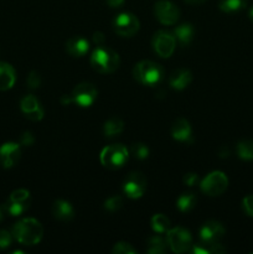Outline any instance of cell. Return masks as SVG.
I'll use <instances>...</instances> for the list:
<instances>
[{
	"instance_id": "obj_19",
	"label": "cell",
	"mask_w": 253,
	"mask_h": 254,
	"mask_svg": "<svg viewBox=\"0 0 253 254\" xmlns=\"http://www.w3.org/2000/svg\"><path fill=\"white\" fill-rule=\"evenodd\" d=\"M173 34L181 46H188V45L192 41L195 29H193L192 25L186 22V24L179 25V26L174 30Z\"/></svg>"
},
{
	"instance_id": "obj_39",
	"label": "cell",
	"mask_w": 253,
	"mask_h": 254,
	"mask_svg": "<svg viewBox=\"0 0 253 254\" xmlns=\"http://www.w3.org/2000/svg\"><path fill=\"white\" fill-rule=\"evenodd\" d=\"M218 156H220V158H222V159H225V158H228V156H230V149L227 148V146H221L220 149H218Z\"/></svg>"
},
{
	"instance_id": "obj_35",
	"label": "cell",
	"mask_w": 253,
	"mask_h": 254,
	"mask_svg": "<svg viewBox=\"0 0 253 254\" xmlns=\"http://www.w3.org/2000/svg\"><path fill=\"white\" fill-rule=\"evenodd\" d=\"M45 116V112H44V108H42L41 106L39 107V108H36L35 111L30 112V113L25 114V117H26L27 119H30V121L32 122H39L41 121L42 118H44Z\"/></svg>"
},
{
	"instance_id": "obj_31",
	"label": "cell",
	"mask_w": 253,
	"mask_h": 254,
	"mask_svg": "<svg viewBox=\"0 0 253 254\" xmlns=\"http://www.w3.org/2000/svg\"><path fill=\"white\" fill-rule=\"evenodd\" d=\"M9 200L19 201V202H24V201H30V192L25 189H17V190L12 191L10 195Z\"/></svg>"
},
{
	"instance_id": "obj_22",
	"label": "cell",
	"mask_w": 253,
	"mask_h": 254,
	"mask_svg": "<svg viewBox=\"0 0 253 254\" xmlns=\"http://www.w3.org/2000/svg\"><path fill=\"white\" fill-rule=\"evenodd\" d=\"M166 248H168V241L159 233L149 238L146 252L150 254H163L166 252Z\"/></svg>"
},
{
	"instance_id": "obj_23",
	"label": "cell",
	"mask_w": 253,
	"mask_h": 254,
	"mask_svg": "<svg viewBox=\"0 0 253 254\" xmlns=\"http://www.w3.org/2000/svg\"><path fill=\"white\" fill-rule=\"evenodd\" d=\"M197 203V197L193 192H184L176 200V207L181 212H189L192 210Z\"/></svg>"
},
{
	"instance_id": "obj_25",
	"label": "cell",
	"mask_w": 253,
	"mask_h": 254,
	"mask_svg": "<svg viewBox=\"0 0 253 254\" xmlns=\"http://www.w3.org/2000/svg\"><path fill=\"white\" fill-rule=\"evenodd\" d=\"M247 5V0H221L220 1V10L227 14L232 12H238L243 10Z\"/></svg>"
},
{
	"instance_id": "obj_34",
	"label": "cell",
	"mask_w": 253,
	"mask_h": 254,
	"mask_svg": "<svg viewBox=\"0 0 253 254\" xmlns=\"http://www.w3.org/2000/svg\"><path fill=\"white\" fill-rule=\"evenodd\" d=\"M242 208L246 215L253 217V195H248L243 198Z\"/></svg>"
},
{
	"instance_id": "obj_33",
	"label": "cell",
	"mask_w": 253,
	"mask_h": 254,
	"mask_svg": "<svg viewBox=\"0 0 253 254\" xmlns=\"http://www.w3.org/2000/svg\"><path fill=\"white\" fill-rule=\"evenodd\" d=\"M12 242V233L5 230H0V250H5Z\"/></svg>"
},
{
	"instance_id": "obj_10",
	"label": "cell",
	"mask_w": 253,
	"mask_h": 254,
	"mask_svg": "<svg viewBox=\"0 0 253 254\" xmlns=\"http://www.w3.org/2000/svg\"><path fill=\"white\" fill-rule=\"evenodd\" d=\"M153 47L154 51L160 57L168 59L173 55L176 47V39L174 34L165 30H159L154 34L153 37Z\"/></svg>"
},
{
	"instance_id": "obj_38",
	"label": "cell",
	"mask_w": 253,
	"mask_h": 254,
	"mask_svg": "<svg viewBox=\"0 0 253 254\" xmlns=\"http://www.w3.org/2000/svg\"><path fill=\"white\" fill-rule=\"evenodd\" d=\"M93 41L97 46H102L104 44V41H106V37H104V35L102 32L97 31L93 34Z\"/></svg>"
},
{
	"instance_id": "obj_4",
	"label": "cell",
	"mask_w": 253,
	"mask_h": 254,
	"mask_svg": "<svg viewBox=\"0 0 253 254\" xmlns=\"http://www.w3.org/2000/svg\"><path fill=\"white\" fill-rule=\"evenodd\" d=\"M128 149L122 144H113V145L106 146L99 155L102 165L109 170H118V169L123 168L128 161Z\"/></svg>"
},
{
	"instance_id": "obj_41",
	"label": "cell",
	"mask_w": 253,
	"mask_h": 254,
	"mask_svg": "<svg viewBox=\"0 0 253 254\" xmlns=\"http://www.w3.org/2000/svg\"><path fill=\"white\" fill-rule=\"evenodd\" d=\"M60 101H61V103L63 104V106H69L71 103H73V102H72L71 94H63V96L61 97V99H60Z\"/></svg>"
},
{
	"instance_id": "obj_9",
	"label": "cell",
	"mask_w": 253,
	"mask_h": 254,
	"mask_svg": "<svg viewBox=\"0 0 253 254\" xmlns=\"http://www.w3.org/2000/svg\"><path fill=\"white\" fill-rule=\"evenodd\" d=\"M97 96H98V91L89 82H82V83L77 84L71 93L72 102L82 108L91 107L96 102Z\"/></svg>"
},
{
	"instance_id": "obj_2",
	"label": "cell",
	"mask_w": 253,
	"mask_h": 254,
	"mask_svg": "<svg viewBox=\"0 0 253 254\" xmlns=\"http://www.w3.org/2000/svg\"><path fill=\"white\" fill-rule=\"evenodd\" d=\"M121 64L119 55L104 45L96 47L91 56V66L99 73H113Z\"/></svg>"
},
{
	"instance_id": "obj_14",
	"label": "cell",
	"mask_w": 253,
	"mask_h": 254,
	"mask_svg": "<svg viewBox=\"0 0 253 254\" xmlns=\"http://www.w3.org/2000/svg\"><path fill=\"white\" fill-rule=\"evenodd\" d=\"M171 135L175 140L181 143H190L192 141V128L189 121L185 118H179L171 126Z\"/></svg>"
},
{
	"instance_id": "obj_15",
	"label": "cell",
	"mask_w": 253,
	"mask_h": 254,
	"mask_svg": "<svg viewBox=\"0 0 253 254\" xmlns=\"http://www.w3.org/2000/svg\"><path fill=\"white\" fill-rule=\"evenodd\" d=\"M192 82V73L186 68H179L169 77V84L173 89L183 91Z\"/></svg>"
},
{
	"instance_id": "obj_40",
	"label": "cell",
	"mask_w": 253,
	"mask_h": 254,
	"mask_svg": "<svg viewBox=\"0 0 253 254\" xmlns=\"http://www.w3.org/2000/svg\"><path fill=\"white\" fill-rule=\"evenodd\" d=\"M124 1H126V0H106V2L111 7H119V6H122V5L124 4Z\"/></svg>"
},
{
	"instance_id": "obj_26",
	"label": "cell",
	"mask_w": 253,
	"mask_h": 254,
	"mask_svg": "<svg viewBox=\"0 0 253 254\" xmlns=\"http://www.w3.org/2000/svg\"><path fill=\"white\" fill-rule=\"evenodd\" d=\"M237 155L245 161H253V140H241L237 144Z\"/></svg>"
},
{
	"instance_id": "obj_30",
	"label": "cell",
	"mask_w": 253,
	"mask_h": 254,
	"mask_svg": "<svg viewBox=\"0 0 253 254\" xmlns=\"http://www.w3.org/2000/svg\"><path fill=\"white\" fill-rule=\"evenodd\" d=\"M112 252L114 254H134L136 253V250L130 245V243L118 242L114 245Z\"/></svg>"
},
{
	"instance_id": "obj_24",
	"label": "cell",
	"mask_w": 253,
	"mask_h": 254,
	"mask_svg": "<svg viewBox=\"0 0 253 254\" xmlns=\"http://www.w3.org/2000/svg\"><path fill=\"white\" fill-rule=\"evenodd\" d=\"M151 228L155 233H166L170 230V220L163 213H156L151 218Z\"/></svg>"
},
{
	"instance_id": "obj_16",
	"label": "cell",
	"mask_w": 253,
	"mask_h": 254,
	"mask_svg": "<svg viewBox=\"0 0 253 254\" xmlns=\"http://www.w3.org/2000/svg\"><path fill=\"white\" fill-rule=\"evenodd\" d=\"M88 50L89 42L83 36H73L66 42V51L73 57H83Z\"/></svg>"
},
{
	"instance_id": "obj_20",
	"label": "cell",
	"mask_w": 253,
	"mask_h": 254,
	"mask_svg": "<svg viewBox=\"0 0 253 254\" xmlns=\"http://www.w3.org/2000/svg\"><path fill=\"white\" fill-rule=\"evenodd\" d=\"M123 130L124 123L121 118H118V117H113V118L108 119L103 126V134L104 136L108 139L118 136L119 134L123 133Z\"/></svg>"
},
{
	"instance_id": "obj_29",
	"label": "cell",
	"mask_w": 253,
	"mask_h": 254,
	"mask_svg": "<svg viewBox=\"0 0 253 254\" xmlns=\"http://www.w3.org/2000/svg\"><path fill=\"white\" fill-rule=\"evenodd\" d=\"M123 207V197L122 196H111L104 201V208L109 212H116Z\"/></svg>"
},
{
	"instance_id": "obj_12",
	"label": "cell",
	"mask_w": 253,
	"mask_h": 254,
	"mask_svg": "<svg viewBox=\"0 0 253 254\" xmlns=\"http://www.w3.org/2000/svg\"><path fill=\"white\" fill-rule=\"evenodd\" d=\"M226 230L223 225L218 221H207L202 225L200 230V240L205 243L220 242L221 238L225 236Z\"/></svg>"
},
{
	"instance_id": "obj_37",
	"label": "cell",
	"mask_w": 253,
	"mask_h": 254,
	"mask_svg": "<svg viewBox=\"0 0 253 254\" xmlns=\"http://www.w3.org/2000/svg\"><path fill=\"white\" fill-rule=\"evenodd\" d=\"M183 181L186 186L191 188V186H195L198 183V175L195 173H188L184 175Z\"/></svg>"
},
{
	"instance_id": "obj_36",
	"label": "cell",
	"mask_w": 253,
	"mask_h": 254,
	"mask_svg": "<svg viewBox=\"0 0 253 254\" xmlns=\"http://www.w3.org/2000/svg\"><path fill=\"white\" fill-rule=\"evenodd\" d=\"M35 143V136L31 131H24L20 136V145L31 146Z\"/></svg>"
},
{
	"instance_id": "obj_27",
	"label": "cell",
	"mask_w": 253,
	"mask_h": 254,
	"mask_svg": "<svg viewBox=\"0 0 253 254\" xmlns=\"http://www.w3.org/2000/svg\"><path fill=\"white\" fill-rule=\"evenodd\" d=\"M39 107L40 102L37 101L36 97L32 96V94H27V96H25L24 98L21 99V102H20V108L24 112V114L30 113V112L35 111V109L39 108Z\"/></svg>"
},
{
	"instance_id": "obj_8",
	"label": "cell",
	"mask_w": 253,
	"mask_h": 254,
	"mask_svg": "<svg viewBox=\"0 0 253 254\" xmlns=\"http://www.w3.org/2000/svg\"><path fill=\"white\" fill-rule=\"evenodd\" d=\"M146 178L139 171H133L126 178L123 183V191L126 197L131 200L140 198L146 191Z\"/></svg>"
},
{
	"instance_id": "obj_44",
	"label": "cell",
	"mask_w": 253,
	"mask_h": 254,
	"mask_svg": "<svg viewBox=\"0 0 253 254\" xmlns=\"http://www.w3.org/2000/svg\"><path fill=\"white\" fill-rule=\"evenodd\" d=\"M248 16H250V20L253 22V6L250 9V12H248Z\"/></svg>"
},
{
	"instance_id": "obj_7",
	"label": "cell",
	"mask_w": 253,
	"mask_h": 254,
	"mask_svg": "<svg viewBox=\"0 0 253 254\" xmlns=\"http://www.w3.org/2000/svg\"><path fill=\"white\" fill-rule=\"evenodd\" d=\"M139 20L131 12H122L113 20V29L119 36L131 37L139 31Z\"/></svg>"
},
{
	"instance_id": "obj_18",
	"label": "cell",
	"mask_w": 253,
	"mask_h": 254,
	"mask_svg": "<svg viewBox=\"0 0 253 254\" xmlns=\"http://www.w3.org/2000/svg\"><path fill=\"white\" fill-rule=\"evenodd\" d=\"M16 81V73L11 64L0 62V91H7L12 88Z\"/></svg>"
},
{
	"instance_id": "obj_17",
	"label": "cell",
	"mask_w": 253,
	"mask_h": 254,
	"mask_svg": "<svg viewBox=\"0 0 253 254\" xmlns=\"http://www.w3.org/2000/svg\"><path fill=\"white\" fill-rule=\"evenodd\" d=\"M52 215L55 218L60 221H71L74 216V210L71 203L66 200H56L52 203Z\"/></svg>"
},
{
	"instance_id": "obj_5",
	"label": "cell",
	"mask_w": 253,
	"mask_h": 254,
	"mask_svg": "<svg viewBox=\"0 0 253 254\" xmlns=\"http://www.w3.org/2000/svg\"><path fill=\"white\" fill-rule=\"evenodd\" d=\"M166 241L174 253H185L192 247L191 233L183 227L170 228L166 232Z\"/></svg>"
},
{
	"instance_id": "obj_28",
	"label": "cell",
	"mask_w": 253,
	"mask_h": 254,
	"mask_svg": "<svg viewBox=\"0 0 253 254\" xmlns=\"http://www.w3.org/2000/svg\"><path fill=\"white\" fill-rule=\"evenodd\" d=\"M130 153L138 160H145L149 156V148L143 143H135L131 145Z\"/></svg>"
},
{
	"instance_id": "obj_13",
	"label": "cell",
	"mask_w": 253,
	"mask_h": 254,
	"mask_svg": "<svg viewBox=\"0 0 253 254\" xmlns=\"http://www.w3.org/2000/svg\"><path fill=\"white\" fill-rule=\"evenodd\" d=\"M21 158V148L16 143H5L0 146V164L2 168L10 169L16 165Z\"/></svg>"
},
{
	"instance_id": "obj_42",
	"label": "cell",
	"mask_w": 253,
	"mask_h": 254,
	"mask_svg": "<svg viewBox=\"0 0 253 254\" xmlns=\"http://www.w3.org/2000/svg\"><path fill=\"white\" fill-rule=\"evenodd\" d=\"M185 2H188V4L190 5H200L202 4V2H205L206 0H184Z\"/></svg>"
},
{
	"instance_id": "obj_6",
	"label": "cell",
	"mask_w": 253,
	"mask_h": 254,
	"mask_svg": "<svg viewBox=\"0 0 253 254\" xmlns=\"http://www.w3.org/2000/svg\"><path fill=\"white\" fill-rule=\"evenodd\" d=\"M201 190L208 196H220L227 190L228 179L222 171H212L201 181Z\"/></svg>"
},
{
	"instance_id": "obj_32",
	"label": "cell",
	"mask_w": 253,
	"mask_h": 254,
	"mask_svg": "<svg viewBox=\"0 0 253 254\" xmlns=\"http://www.w3.org/2000/svg\"><path fill=\"white\" fill-rule=\"evenodd\" d=\"M26 83L29 88L31 89L39 88L40 84H41V77H40V74L37 73L36 71H31L29 73V76H27Z\"/></svg>"
},
{
	"instance_id": "obj_11",
	"label": "cell",
	"mask_w": 253,
	"mask_h": 254,
	"mask_svg": "<svg viewBox=\"0 0 253 254\" xmlns=\"http://www.w3.org/2000/svg\"><path fill=\"white\" fill-rule=\"evenodd\" d=\"M154 14L163 25H174L180 17V10L169 0H160L154 6Z\"/></svg>"
},
{
	"instance_id": "obj_21",
	"label": "cell",
	"mask_w": 253,
	"mask_h": 254,
	"mask_svg": "<svg viewBox=\"0 0 253 254\" xmlns=\"http://www.w3.org/2000/svg\"><path fill=\"white\" fill-rule=\"evenodd\" d=\"M1 207L4 208L5 213H7V215L10 216H14V217H17V216H21L22 213H25L27 210H29L30 201L19 202V201L7 200Z\"/></svg>"
},
{
	"instance_id": "obj_1",
	"label": "cell",
	"mask_w": 253,
	"mask_h": 254,
	"mask_svg": "<svg viewBox=\"0 0 253 254\" xmlns=\"http://www.w3.org/2000/svg\"><path fill=\"white\" fill-rule=\"evenodd\" d=\"M12 237L25 246H34L40 243L44 236L42 225L35 218H24L12 227Z\"/></svg>"
},
{
	"instance_id": "obj_3",
	"label": "cell",
	"mask_w": 253,
	"mask_h": 254,
	"mask_svg": "<svg viewBox=\"0 0 253 254\" xmlns=\"http://www.w3.org/2000/svg\"><path fill=\"white\" fill-rule=\"evenodd\" d=\"M133 76L139 83L144 86L154 87L159 84L163 79L164 69L159 64L153 61H141L136 64L133 68Z\"/></svg>"
},
{
	"instance_id": "obj_43",
	"label": "cell",
	"mask_w": 253,
	"mask_h": 254,
	"mask_svg": "<svg viewBox=\"0 0 253 254\" xmlns=\"http://www.w3.org/2000/svg\"><path fill=\"white\" fill-rule=\"evenodd\" d=\"M4 215H5V211H4V208H2V207H0V222H1V221L4 220Z\"/></svg>"
}]
</instances>
